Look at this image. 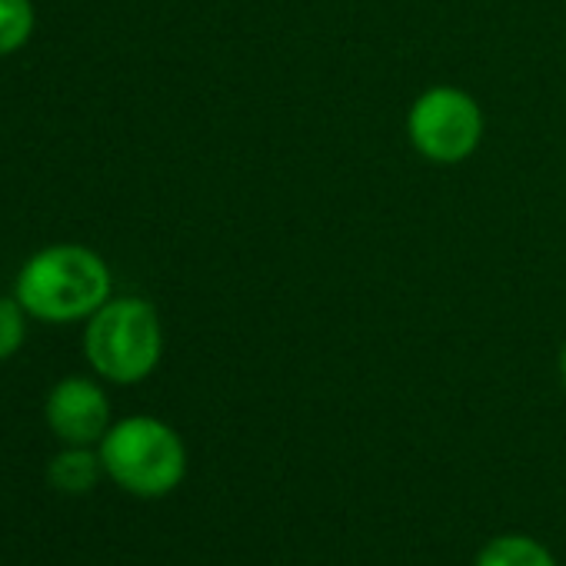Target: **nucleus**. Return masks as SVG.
<instances>
[{
  "label": "nucleus",
  "instance_id": "6",
  "mask_svg": "<svg viewBox=\"0 0 566 566\" xmlns=\"http://www.w3.org/2000/svg\"><path fill=\"white\" fill-rule=\"evenodd\" d=\"M104 473V463H101V453L91 450V447H64L51 467H48V480L54 490L67 493V496H81V493H91L97 486Z\"/></svg>",
  "mask_w": 566,
  "mask_h": 566
},
{
  "label": "nucleus",
  "instance_id": "4",
  "mask_svg": "<svg viewBox=\"0 0 566 566\" xmlns=\"http://www.w3.org/2000/svg\"><path fill=\"white\" fill-rule=\"evenodd\" d=\"M483 111L480 104L450 84L423 91L410 114H407V134L413 150L430 164H463L476 154L483 140Z\"/></svg>",
  "mask_w": 566,
  "mask_h": 566
},
{
  "label": "nucleus",
  "instance_id": "3",
  "mask_svg": "<svg viewBox=\"0 0 566 566\" xmlns=\"http://www.w3.org/2000/svg\"><path fill=\"white\" fill-rule=\"evenodd\" d=\"M84 357L111 384L147 380L164 357V327L154 304L140 297H111L84 327Z\"/></svg>",
  "mask_w": 566,
  "mask_h": 566
},
{
  "label": "nucleus",
  "instance_id": "2",
  "mask_svg": "<svg viewBox=\"0 0 566 566\" xmlns=\"http://www.w3.org/2000/svg\"><path fill=\"white\" fill-rule=\"evenodd\" d=\"M104 473L140 500L167 496L187 473V450L174 427L157 417H124L97 443Z\"/></svg>",
  "mask_w": 566,
  "mask_h": 566
},
{
  "label": "nucleus",
  "instance_id": "7",
  "mask_svg": "<svg viewBox=\"0 0 566 566\" xmlns=\"http://www.w3.org/2000/svg\"><path fill=\"white\" fill-rule=\"evenodd\" d=\"M476 566H556L543 543L530 536H500L483 546Z\"/></svg>",
  "mask_w": 566,
  "mask_h": 566
},
{
  "label": "nucleus",
  "instance_id": "9",
  "mask_svg": "<svg viewBox=\"0 0 566 566\" xmlns=\"http://www.w3.org/2000/svg\"><path fill=\"white\" fill-rule=\"evenodd\" d=\"M28 311L18 297H0V364L18 357L28 340Z\"/></svg>",
  "mask_w": 566,
  "mask_h": 566
},
{
  "label": "nucleus",
  "instance_id": "10",
  "mask_svg": "<svg viewBox=\"0 0 566 566\" xmlns=\"http://www.w3.org/2000/svg\"><path fill=\"white\" fill-rule=\"evenodd\" d=\"M556 367H559V380H563V387H566V344L559 347V360H556Z\"/></svg>",
  "mask_w": 566,
  "mask_h": 566
},
{
  "label": "nucleus",
  "instance_id": "1",
  "mask_svg": "<svg viewBox=\"0 0 566 566\" xmlns=\"http://www.w3.org/2000/svg\"><path fill=\"white\" fill-rule=\"evenodd\" d=\"M114 291L107 260L84 243H51L18 270L14 297L44 324L91 321Z\"/></svg>",
  "mask_w": 566,
  "mask_h": 566
},
{
  "label": "nucleus",
  "instance_id": "5",
  "mask_svg": "<svg viewBox=\"0 0 566 566\" xmlns=\"http://www.w3.org/2000/svg\"><path fill=\"white\" fill-rule=\"evenodd\" d=\"M44 417L67 447H94L111 430V400L91 377H64L48 394Z\"/></svg>",
  "mask_w": 566,
  "mask_h": 566
},
{
  "label": "nucleus",
  "instance_id": "8",
  "mask_svg": "<svg viewBox=\"0 0 566 566\" xmlns=\"http://www.w3.org/2000/svg\"><path fill=\"white\" fill-rule=\"evenodd\" d=\"M38 14L31 0H0V57L18 54L34 34Z\"/></svg>",
  "mask_w": 566,
  "mask_h": 566
}]
</instances>
